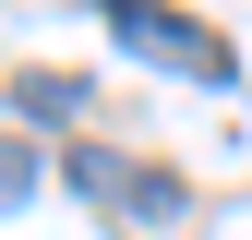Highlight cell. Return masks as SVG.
Segmentation results:
<instances>
[{"instance_id": "obj_2", "label": "cell", "mask_w": 252, "mask_h": 240, "mask_svg": "<svg viewBox=\"0 0 252 240\" xmlns=\"http://www.w3.org/2000/svg\"><path fill=\"white\" fill-rule=\"evenodd\" d=\"M108 36L132 60H156V72H192V84H228L240 72L228 36H204V24H180V12H144V0H108Z\"/></svg>"}, {"instance_id": "obj_3", "label": "cell", "mask_w": 252, "mask_h": 240, "mask_svg": "<svg viewBox=\"0 0 252 240\" xmlns=\"http://www.w3.org/2000/svg\"><path fill=\"white\" fill-rule=\"evenodd\" d=\"M12 108H24V120H72V108H84V84H72V72H24V84H12Z\"/></svg>"}, {"instance_id": "obj_4", "label": "cell", "mask_w": 252, "mask_h": 240, "mask_svg": "<svg viewBox=\"0 0 252 240\" xmlns=\"http://www.w3.org/2000/svg\"><path fill=\"white\" fill-rule=\"evenodd\" d=\"M24 192H36V156H12V144H0V216H12Z\"/></svg>"}, {"instance_id": "obj_1", "label": "cell", "mask_w": 252, "mask_h": 240, "mask_svg": "<svg viewBox=\"0 0 252 240\" xmlns=\"http://www.w3.org/2000/svg\"><path fill=\"white\" fill-rule=\"evenodd\" d=\"M60 168H72V192H96L120 228H168V216H180V180L144 168V156H120V144H72Z\"/></svg>"}]
</instances>
